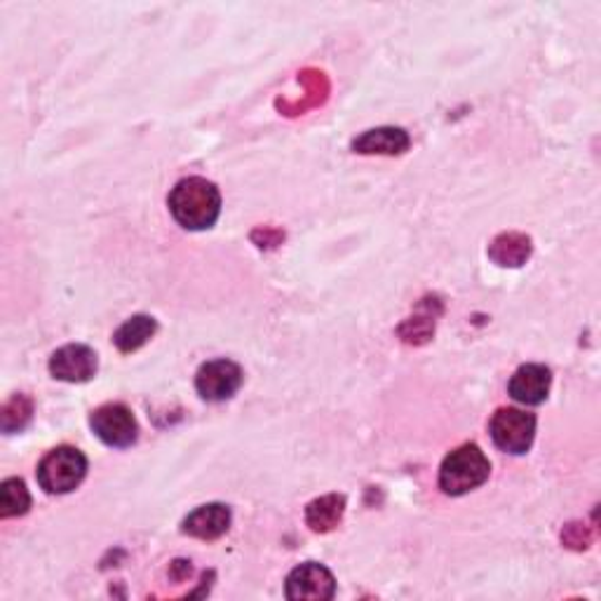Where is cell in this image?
I'll use <instances>...</instances> for the list:
<instances>
[{
	"instance_id": "cell-1",
	"label": "cell",
	"mask_w": 601,
	"mask_h": 601,
	"mask_svg": "<svg viewBox=\"0 0 601 601\" xmlns=\"http://www.w3.org/2000/svg\"><path fill=\"white\" fill-rule=\"evenodd\" d=\"M169 212L186 231H207L221 214V193L203 177L181 179L169 193Z\"/></svg>"
},
{
	"instance_id": "cell-2",
	"label": "cell",
	"mask_w": 601,
	"mask_h": 601,
	"mask_svg": "<svg viewBox=\"0 0 601 601\" xmlns=\"http://www.w3.org/2000/svg\"><path fill=\"white\" fill-rule=\"evenodd\" d=\"M491 463L477 445L453 449L439 468V489L447 496H463L489 479Z\"/></svg>"
},
{
	"instance_id": "cell-3",
	"label": "cell",
	"mask_w": 601,
	"mask_h": 601,
	"mask_svg": "<svg viewBox=\"0 0 601 601\" xmlns=\"http://www.w3.org/2000/svg\"><path fill=\"white\" fill-rule=\"evenodd\" d=\"M88 475V458L74 447H56L38 465V484L50 496L74 491Z\"/></svg>"
},
{
	"instance_id": "cell-4",
	"label": "cell",
	"mask_w": 601,
	"mask_h": 601,
	"mask_svg": "<svg viewBox=\"0 0 601 601\" xmlns=\"http://www.w3.org/2000/svg\"><path fill=\"white\" fill-rule=\"evenodd\" d=\"M491 439L494 445L512 456H522L534 445L536 437V417L522 409H498L491 419Z\"/></svg>"
},
{
	"instance_id": "cell-5",
	"label": "cell",
	"mask_w": 601,
	"mask_h": 601,
	"mask_svg": "<svg viewBox=\"0 0 601 601\" xmlns=\"http://www.w3.org/2000/svg\"><path fill=\"white\" fill-rule=\"evenodd\" d=\"M90 425L94 435L113 449L132 447L139 437V425L125 405H104L92 411Z\"/></svg>"
},
{
	"instance_id": "cell-6",
	"label": "cell",
	"mask_w": 601,
	"mask_h": 601,
	"mask_svg": "<svg viewBox=\"0 0 601 601\" xmlns=\"http://www.w3.org/2000/svg\"><path fill=\"white\" fill-rule=\"evenodd\" d=\"M284 594L292 601H329L336 594V578L318 562L300 564L287 576Z\"/></svg>"
},
{
	"instance_id": "cell-7",
	"label": "cell",
	"mask_w": 601,
	"mask_h": 601,
	"mask_svg": "<svg viewBox=\"0 0 601 601\" xmlns=\"http://www.w3.org/2000/svg\"><path fill=\"white\" fill-rule=\"evenodd\" d=\"M242 385V369L231 360H212L200 367L195 391L205 402H226Z\"/></svg>"
},
{
	"instance_id": "cell-8",
	"label": "cell",
	"mask_w": 601,
	"mask_h": 601,
	"mask_svg": "<svg viewBox=\"0 0 601 601\" xmlns=\"http://www.w3.org/2000/svg\"><path fill=\"white\" fill-rule=\"evenodd\" d=\"M50 374L66 383H85L97 374V355L92 348L71 343L50 357Z\"/></svg>"
},
{
	"instance_id": "cell-9",
	"label": "cell",
	"mask_w": 601,
	"mask_h": 601,
	"mask_svg": "<svg viewBox=\"0 0 601 601\" xmlns=\"http://www.w3.org/2000/svg\"><path fill=\"white\" fill-rule=\"evenodd\" d=\"M550 385H552V374L546 365H524L514 371V376L510 379V385H508V393L512 395V399H517L520 405L536 407L546 402Z\"/></svg>"
},
{
	"instance_id": "cell-10",
	"label": "cell",
	"mask_w": 601,
	"mask_h": 601,
	"mask_svg": "<svg viewBox=\"0 0 601 601\" xmlns=\"http://www.w3.org/2000/svg\"><path fill=\"white\" fill-rule=\"evenodd\" d=\"M228 526H231V510L221 503H209L193 510L183 520L181 532L200 540H217L228 532Z\"/></svg>"
},
{
	"instance_id": "cell-11",
	"label": "cell",
	"mask_w": 601,
	"mask_h": 601,
	"mask_svg": "<svg viewBox=\"0 0 601 601\" xmlns=\"http://www.w3.org/2000/svg\"><path fill=\"white\" fill-rule=\"evenodd\" d=\"M409 146L411 139L402 127H376L353 141V151L362 155H402Z\"/></svg>"
},
{
	"instance_id": "cell-12",
	"label": "cell",
	"mask_w": 601,
	"mask_h": 601,
	"mask_svg": "<svg viewBox=\"0 0 601 601\" xmlns=\"http://www.w3.org/2000/svg\"><path fill=\"white\" fill-rule=\"evenodd\" d=\"M346 512V496L327 494L322 498H315L306 508V524L318 534H327L336 528Z\"/></svg>"
},
{
	"instance_id": "cell-13",
	"label": "cell",
	"mask_w": 601,
	"mask_h": 601,
	"mask_svg": "<svg viewBox=\"0 0 601 601\" xmlns=\"http://www.w3.org/2000/svg\"><path fill=\"white\" fill-rule=\"evenodd\" d=\"M489 256L503 268H520L532 256V238L524 233H500L489 245Z\"/></svg>"
},
{
	"instance_id": "cell-14",
	"label": "cell",
	"mask_w": 601,
	"mask_h": 601,
	"mask_svg": "<svg viewBox=\"0 0 601 601\" xmlns=\"http://www.w3.org/2000/svg\"><path fill=\"white\" fill-rule=\"evenodd\" d=\"M157 332V322L151 315H135V318L127 320L116 334H113V343L120 353H135L141 346H146L149 338Z\"/></svg>"
},
{
	"instance_id": "cell-15",
	"label": "cell",
	"mask_w": 601,
	"mask_h": 601,
	"mask_svg": "<svg viewBox=\"0 0 601 601\" xmlns=\"http://www.w3.org/2000/svg\"><path fill=\"white\" fill-rule=\"evenodd\" d=\"M31 508V494L22 479H5L0 486V517H22Z\"/></svg>"
},
{
	"instance_id": "cell-16",
	"label": "cell",
	"mask_w": 601,
	"mask_h": 601,
	"mask_svg": "<svg viewBox=\"0 0 601 601\" xmlns=\"http://www.w3.org/2000/svg\"><path fill=\"white\" fill-rule=\"evenodd\" d=\"M34 417V405L26 395H14L3 409V431L5 433H17L24 431Z\"/></svg>"
}]
</instances>
